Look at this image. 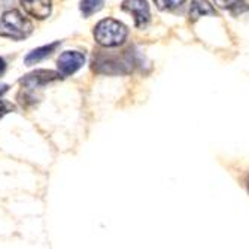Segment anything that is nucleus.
Returning a JSON list of instances; mask_svg holds the SVG:
<instances>
[{"mask_svg":"<svg viewBox=\"0 0 249 249\" xmlns=\"http://www.w3.org/2000/svg\"><path fill=\"white\" fill-rule=\"evenodd\" d=\"M93 71L100 75H127L133 72L136 58L131 50L124 53L97 51L93 57Z\"/></svg>","mask_w":249,"mask_h":249,"instance_id":"nucleus-1","label":"nucleus"},{"mask_svg":"<svg viewBox=\"0 0 249 249\" xmlns=\"http://www.w3.org/2000/svg\"><path fill=\"white\" fill-rule=\"evenodd\" d=\"M128 29L114 18H105L94 27V39L103 48H115L125 42Z\"/></svg>","mask_w":249,"mask_h":249,"instance_id":"nucleus-2","label":"nucleus"},{"mask_svg":"<svg viewBox=\"0 0 249 249\" xmlns=\"http://www.w3.org/2000/svg\"><path fill=\"white\" fill-rule=\"evenodd\" d=\"M33 24L21 12L12 9L0 17V36L12 40H22L32 35Z\"/></svg>","mask_w":249,"mask_h":249,"instance_id":"nucleus-3","label":"nucleus"},{"mask_svg":"<svg viewBox=\"0 0 249 249\" xmlns=\"http://www.w3.org/2000/svg\"><path fill=\"white\" fill-rule=\"evenodd\" d=\"M121 9L133 17L134 26L138 29H143L148 26V22L151 19V12L146 0H124Z\"/></svg>","mask_w":249,"mask_h":249,"instance_id":"nucleus-4","label":"nucleus"},{"mask_svg":"<svg viewBox=\"0 0 249 249\" xmlns=\"http://www.w3.org/2000/svg\"><path fill=\"white\" fill-rule=\"evenodd\" d=\"M61 78L60 72H54V71H47V69H39L35 71L29 75H26L24 78L19 79V84L24 85L26 89H32V91H36V89L48 85L54 81H58Z\"/></svg>","mask_w":249,"mask_h":249,"instance_id":"nucleus-5","label":"nucleus"},{"mask_svg":"<svg viewBox=\"0 0 249 249\" xmlns=\"http://www.w3.org/2000/svg\"><path fill=\"white\" fill-rule=\"evenodd\" d=\"M85 63V55L79 51H64L57 60V67L61 76H71L76 73Z\"/></svg>","mask_w":249,"mask_h":249,"instance_id":"nucleus-6","label":"nucleus"},{"mask_svg":"<svg viewBox=\"0 0 249 249\" xmlns=\"http://www.w3.org/2000/svg\"><path fill=\"white\" fill-rule=\"evenodd\" d=\"M19 3L30 17L36 19H45L51 15V0H19Z\"/></svg>","mask_w":249,"mask_h":249,"instance_id":"nucleus-7","label":"nucleus"},{"mask_svg":"<svg viewBox=\"0 0 249 249\" xmlns=\"http://www.w3.org/2000/svg\"><path fill=\"white\" fill-rule=\"evenodd\" d=\"M58 47H60V42L57 40V42H53V43H50V45H43V47H40V48H36V50H33L32 53H29V54L26 55L24 63H26L27 66L36 64V63L42 61L43 58L50 57Z\"/></svg>","mask_w":249,"mask_h":249,"instance_id":"nucleus-8","label":"nucleus"},{"mask_svg":"<svg viewBox=\"0 0 249 249\" xmlns=\"http://www.w3.org/2000/svg\"><path fill=\"white\" fill-rule=\"evenodd\" d=\"M205 15H216V9L208 2V0H191L190 19L194 22L200 17H205Z\"/></svg>","mask_w":249,"mask_h":249,"instance_id":"nucleus-9","label":"nucleus"},{"mask_svg":"<svg viewBox=\"0 0 249 249\" xmlns=\"http://www.w3.org/2000/svg\"><path fill=\"white\" fill-rule=\"evenodd\" d=\"M103 3H105V0H81L79 9L84 14V17L88 18L93 14L99 12L103 8Z\"/></svg>","mask_w":249,"mask_h":249,"instance_id":"nucleus-10","label":"nucleus"},{"mask_svg":"<svg viewBox=\"0 0 249 249\" xmlns=\"http://www.w3.org/2000/svg\"><path fill=\"white\" fill-rule=\"evenodd\" d=\"M213 3L225 11H231V12H237L240 8L245 6L246 0H213Z\"/></svg>","mask_w":249,"mask_h":249,"instance_id":"nucleus-11","label":"nucleus"},{"mask_svg":"<svg viewBox=\"0 0 249 249\" xmlns=\"http://www.w3.org/2000/svg\"><path fill=\"white\" fill-rule=\"evenodd\" d=\"M154 3L160 11H173L182 6L185 0H154Z\"/></svg>","mask_w":249,"mask_h":249,"instance_id":"nucleus-12","label":"nucleus"},{"mask_svg":"<svg viewBox=\"0 0 249 249\" xmlns=\"http://www.w3.org/2000/svg\"><path fill=\"white\" fill-rule=\"evenodd\" d=\"M15 110V106L6 100H0V120H2L5 115H8L9 112Z\"/></svg>","mask_w":249,"mask_h":249,"instance_id":"nucleus-13","label":"nucleus"},{"mask_svg":"<svg viewBox=\"0 0 249 249\" xmlns=\"http://www.w3.org/2000/svg\"><path fill=\"white\" fill-rule=\"evenodd\" d=\"M5 69H6V63H5L3 58H0V75L5 72Z\"/></svg>","mask_w":249,"mask_h":249,"instance_id":"nucleus-14","label":"nucleus"},{"mask_svg":"<svg viewBox=\"0 0 249 249\" xmlns=\"http://www.w3.org/2000/svg\"><path fill=\"white\" fill-rule=\"evenodd\" d=\"M6 91H8V85H2V87H0V97H2Z\"/></svg>","mask_w":249,"mask_h":249,"instance_id":"nucleus-15","label":"nucleus"},{"mask_svg":"<svg viewBox=\"0 0 249 249\" xmlns=\"http://www.w3.org/2000/svg\"><path fill=\"white\" fill-rule=\"evenodd\" d=\"M248 188H249V182H248Z\"/></svg>","mask_w":249,"mask_h":249,"instance_id":"nucleus-16","label":"nucleus"}]
</instances>
